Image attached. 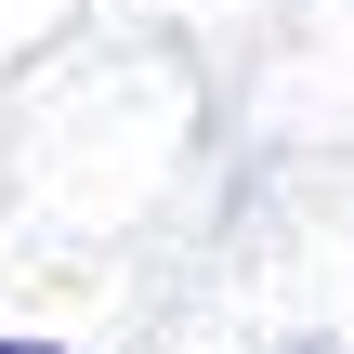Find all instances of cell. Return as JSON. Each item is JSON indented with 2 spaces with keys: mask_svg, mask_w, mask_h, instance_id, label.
Instances as JSON below:
<instances>
[{
  "mask_svg": "<svg viewBox=\"0 0 354 354\" xmlns=\"http://www.w3.org/2000/svg\"><path fill=\"white\" fill-rule=\"evenodd\" d=\"M0 354H66V342H0Z\"/></svg>",
  "mask_w": 354,
  "mask_h": 354,
  "instance_id": "1",
  "label": "cell"
},
{
  "mask_svg": "<svg viewBox=\"0 0 354 354\" xmlns=\"http://www.w3.org/2000/svg\"><path fill=\"white\" fill-rule=\"evenodd\" d=\"M302 354H342V342H302Z\"/></svg>",
  "mask_w": 354,
  "mask_h": 354,
  "instance_id": "2",
  "label": "cell"
}]
</instances>
